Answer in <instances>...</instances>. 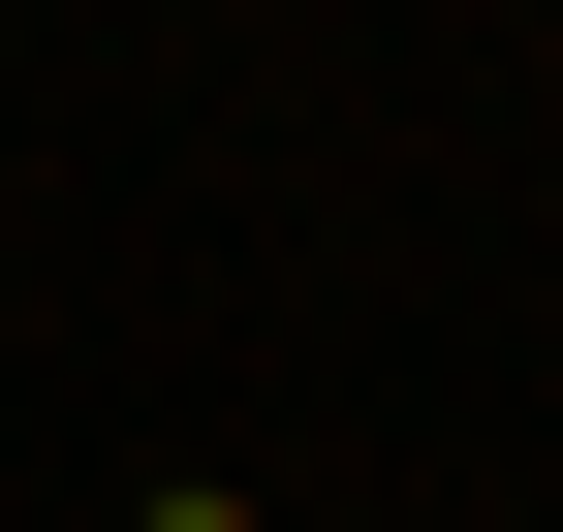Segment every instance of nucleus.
Wrapping results in <instances>:
<instances>
[]
</instances>
